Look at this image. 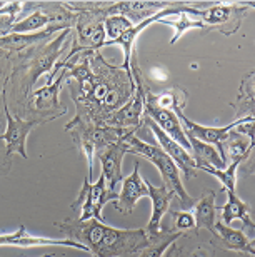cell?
Wrapping results in <instances>:
<instances>
[{
    "label": "cell",
    "instance_id": "6da1fadb",
    "mask_svg": "<svg viewBox=\"0 0 255 257\" xmlns=\"http://www.w3.org/2000/svg\"><path fill=\"white\" fill-rule=\"evenodd\" d=\"M54 225L94 257H134L150 242L145 229H115L97 219H65Z\"/></svg>",
    "mask_w": 255,
    "mask_h": 257
},
{
    "label": "cell",
    "instance_id": "7a4b0ae2",
    "mask_svg": "<svg viewBox=\"0 0 255 257\" xmlns=\"http://www.w3.org/2000/svg\"><path fill=\"white\" fill-rule=\"evenodd\" d=\"M65 131L72 132L74 141L82 151V154L87 159V177L92 181L94 176V161L102 151L110 147L112 144L119 142L122 137L127 134H135L134 131H125L114 125H104V124H94V122H87L82 119H72L65 125Z\"/></svg>",
    "mask_w": 255,
    "mask_h": 257
},
{
    "label": "cell",
    "instance_id": "3957f363",
    "mask_svg": "<svg viewBox=\"0 0 255 257\" xmlns=\"http://www.w3.org/2000/svg\"><path fill=\"white\" fill-rule=\"evenodd\" d=\"M124 141L127 146H129V154H135V156L144 157L145 161L154 164L157 167V171L160 172L162 179H164V186L180 199V204L183 207H190V205L195 204V200L187 194L185 187H183L178 167L173 164L172 159L167 156L160 147L147 144L145 141H142V139L135 137V134H127L124 137Z\"/></svg>",
    "mask_w": 255,
    "mask_h": 257
},
{
    "label": "cell",
    "instance_id": "277c9868",
    "mask_svg": "<svg viewBox=\"0 0 255 257\" xmlns=\"http://www.w3.org/2000/svg\"><path fill=\"white\" fill-rule=\"evenodd\" d=\"M252 4L240 5V4H217L212 7L198 9L193 5V17L198 19L207 29H217L223 35L235 34L242 24L243 12L250 9Z\"/></svg>",
    "mask_w": 255,
    "mask_h": 257
},
{
    "label": "cell",
    "instance_id": "5b68a950",
    "mask_svg": "<svg viewBox=\"0 0 255 257\" xmlns=\"http://www.w3.org/2000/svg\"><path fill=\"white\" fill-rule=\"evenodd\" d=\"M183 105H185V104L177 102V104H173L172 112H175V115L178 117V120H180L185 136L192 137V139H197V141H200V142H205V144H208V146H213L217 149L218 156L222 157V161L227 164V154H225V149H223V146H225V141L228 139V136H230V131L238 124V119L233 120L232 124L223 125V127L200 125V124H197V122L190 120L185 114H183V112H182Z\"/></svg>",
    "mask_w": 255,
    "mask_h": 257
},
{
    "label": "cell",
    "instance_id": "8992f818",
    "mask_svg": "<svg viewBox=\"0 0 255 257\" xmlns=\"http://www.w3.org/2000/svg\"><path fill=\"white\" fill-rule=\"evenodd\" d=\"M109 202H114V199L110 197L109 191H107L104 174H100L95 182H92L89 177H85L84 186L70 207L74 210L80 207V217H79L80 220H89V219L102 220L104 219L102 217V209Z\"/></svg>",
    "mask_w": 255,
    "mask_h": 257
},
{
    "label": "cell",
    "instance_id": "52a82bcc",
    "mask_svg": "<svg viewBox=\"0 0 255 257\" xmlns=\"http://www.w3.org/2000/svg\"><path fill=\"white\" fill-rule=\"evenodd\" d=\"M135 82V92L132 97L127 100L120 109H117L114 114L109 115V119L105 120V125H114L119 128H125V131H137L145 119V89L142 84V79L139 75L137 69L132 72Z\"/></svg>",
    "mask_w": 255,
    "mask_h": 257
},
{
    "label": "cell",
    "instance_id": "ba28073f",
    "mask_svg": "<svg viewBox=\"0 0 255 257\" xmlns=\"http://www.w3.org/2000/svg\"><path fill=\"white\" fill-rule=\"evenodd\" d=\"M2 97H4V110L5 117H7V128L4 134H0V141L5 142V154L7 156H14L19 154L22 159H29L27 151H25V142H27L29 134L32 132L34 127H37L39 124H45V122L52 120V119H45V120H22L19 117H12L7 105V97H5V87L2 89Z\"/></svg>",
    "mask_w": 255,
    "mask_h": 257
},
{
    "label": "cell",
    "instance_id": "9c48e42d",
    "mask_svg": "<svg viewBox=\"0 0 255 257\" xmlns=\"http://www.w3.org/2000/svg\"><path fill=\"white\" fill-rule=\"evenodd\" d=\"M125 154H129V146L125 144L124 137L119 142L112 144L105 151H102L97 159L100 161L102 174L105 177L107 191H109L110 197L117 200L119 194L115 192V187L124 181V172H122V162H124Z\"/></svg>",
    "mask_w": 255,
    "mask_h": 257
},
{
    "label": "cell",
    "instance_id": "30bf717a",
    "mask_svg": "<svg viewBox=\"0 0 255 257\" xmlns=\"http://www.w3.org/2000/svg\"><path fill=\"white\" fill-rule=\"evenodd\" d=\"M144 124L152 131L154 137L157 139V142L160 144V149L172 159L173 164L178 167V171H180L187 179H192L195 176L197 167H195V161H193V157L190 156V152H188L187 149H183L180 144L175 142L173 139H170L167 134L162 132L159 125H157L154 120H150L149 117L144 119Z\"/></svg>",
    "mask_w": 255,
    "mask_h": 257
},
{
    "label": "cell",
    "instance_id": "8fae6325",
    "mask_svg": "<svg viewBox=\"0 0 255 257\" xmlns=\"http://www.w3.org/2000/svg\"><path fill=\"white\" fill-rule=\"evenodd\" d=\"M142 197H149V189H147L145 181L140 177V162H135L132 174L122 181V191L117 200H114V207L117 212L129 215L134 212L137 202Z\"/></svg>",
    "mask_w": 255,
    "mask_h": 257
},
{
    "label": "cell",
    "instance_id": "7c38bea8",
    "mask_svg": "<svg viewBox=\"0 0 255 257\" xmlns=\"http://www.w3.org/2000/svg\"><path fill=\"white\" fill-rule=\"evenodd\" d=\"M0 245L2 247H20V249L44 247V245H67V247H74L89 252L84 244L75 242L72 239H50V237H40V235H32L27 232V229L24 225H20L12 234H0Z\"/></svg>",
    "mask_w": 255,
    "mask_h": 257
},
{
    "label": "cell",
    "instance_id": "4fadbf2b",
    "mask_svg": "<svg viewBox=\"0 0 255 257\" xmlns=\"http://www.w3.org/2000/svg\"><path fill=\"white\" fill-rule=\"evenodd\" d=\"M177 2H110L109 7L105 9V17L109 15H122V17L129 19L132 24L137 25L144 22L152 15L159 14L160 10L173 7Z\"/></svg>",
    "mask_w": 255,
    "mask_h": 257
},
{
    "label": "cell",
    "instance_id": "5bb4252c",
    "mask_svg": "<svg viewBox=\"0 0 255 257\" xmlns=\"http://www.w3.org/2000/svg\"><path fill=\"white\" fill-rule=\"evenodd\" d=\"M69 35H70V27L64 29L62 34H60L54 42H50L47 47L39 54V57L34 60L32 67H30V87H32L42 75H49L54 67L57 65V62L60 60L65 50V44H67Z\"/></svg>",
    "mask_w": 255,
    "mask_h": 257
},
{
    "label": "cell",
    "instance_id": "9a60e30c",
    "mask_svg": "<svg viewBox=\"0 0 255 257\" xmlns=\"http://www.w3.org/2000/svg\"><path fill=\"white\" fill-rule=\"evenodd\" d=\"M147 189H149V197L152 200V217L147 224L145 232L149 235V239H154L157 235L164 232L162 229V219L169 212L172 199L175 197V194L169 191L165 186H154L150 182H145Z\"/></svg>",
    "mask_w": 255,
    "mask_h": 257
},
{
    "label": "cell",
    "instance_id": "2e32d148",
    "mask_svg": "<svg viewBox=\"0 0 255 257\" xmlns=\"http://www.w3.org/2000/svg\"><path fill=\"white\" fill-rule=\"evenodd\" d=\"M145 117L154 120L162 132L167 134L170 139H173V141L180 144L183 149H187V151L190 152V144H188V139L185 136V132H183L182 124H180V120H178V117L175 115V112L152 105L145 99Z\"/></svg>",
    "mask_w": 255,
    "mask_h": 257
},
{
    "label": "cell",
    "instance_id": "e0dca14e",
    "mask_svg": "<svg viewBox=\"0 0 255 257\" xmlns=\"http://www.w3.org/2000/svg\"><path fill=\"white\" fill-rule=\"evenodd\" d=\"M227 202L222 205V222L225 225H230L233 220H242L243 232L247 237L253 239V220L250 217V207L238 197L235 192H227Z\"/></svg>",
    "mask_w": 255,
    "mask_h": 257
},
{
    "label": "cell",
    "instance_id": "ac0fdd59",
    "mask_svg": "<svg viewBox=\"0 0 255 257\" xmlns=\"http://www.w3.org/2000/svg\"><path fill=\"white\" fill-rule=\"evenodd\" d=\"M65 79H69V60L62 69L59 70V74L55 75V79L50 84H45L44 87H40L32 94L34 105L39 110H50L55 107H60V89H62Z\"/></svg>",
    "mask_w": 255,
    "mask_h": 257
},
{
    "label": "cell",
    "instance_id": "d6986e66",
    "mask_svg": "<svg viewBox=\"0 0 255 257\" xmlns=\"http://www.w3.org/2000/svg\"><path fill=\"white\" fill-rule=\"evenodd\" d=\"M213 235H217V237L220 239V242L223 244V247H225V249L247 254L250 257L255 254L253 239L247 237L243 230H237V229H232L230 225H225L222 220H217V222H215V227H213Z\"/></svg>",
    "mask_w": 255,
    "mask_h": 257
},
{
    "label": "cell",
    "instance_id": "ffe728a7",
    "mask_svg": "<svg viewBox=\"0 0 255 257\" xmlns=\"http://www.w3.org/2000/svg\"><path fill=\"white\" fill-rule=\"evenodd\" d=\"M217 192L208 191L193 204V219H195V229H207L213 234V227L217 222V209H220L215 204Z\"/></svg>",
    "mask_w": 255,
    "mask_h": 257
},
{
    "label": "cell",
    "instance_id": "44dd1931",
    "mask_svg": "<svg viewBox=\"0 0 255 257\" xmlns=\"http://www.w3.org/2000/svg\"><path fill=\"white\" fill-rule=\"evenodd\" d=\"M62 29H69V25H50V27L40 30V32L34 34H9L5 37H0V47L9 49V50H22L29 45H34L40 42L44 39H49L50 35H54L55 32Z\"/></svg>",
    "mask_w": 255,
    "mask_h": 257
},
{
    "label": "cell",
    "instance_id": "7402d4cb",
    "mask_svg": "<svg viewBox=\"0 0 255 257\" xmlns=\"http://www.w3.org/2000/svg\"><path fill=\"white\" fill-rule=\"evenodd\" d=\"M177 19H162L160 24L164 25H170V27L175 30V34H173V37L170 39V44H175L178 39L182 37L183 34L187 32V30H192V29H207L205 25H203L200 20L193 17V5H183L182 10L175 15Z\"/></svg>",
    "mask_w": 255,
    "mask_h": 257
},
{
    "label": "cell",
    "instance_id": "603a6c76",
    "mask_svg": "<svg viewBox=\"0 0 255 257\" xmlns=\"http://www.w3.org/2000/svg\"><path fill=\"white\" fill-rule=\"evenodd\" d=\"M188 144H190V156L195 161V167L200 166H210L215 169H225L227 164L222 161V157L218 156L217 149L213 146H208L205 142H200L197 139L187 137Z\"/></svg>",
    "mask_w": 255,
    "mask_h": 257
},
{
    "label": "cell",
    "instance_id": "cb8c5ba5",
    "mask_svg": "<svg viewBox=\"0 0 255 257\" xmlns=\"http://www.w3.org/2000/svg\"><path fill=\"white\" fill-rule=\"evenodd\" d=\"M50 25H60L59 17L44 14L42 10H35V12L29 14L25 19L17 20V22L14 24L12 32L10 34H34V32H40V29L50 27ZM62 25H67V24H62Z\"/></svg>",
    "mask_w": 255,
    "mask_h": 257
},
{
    "label": "cell",
    "instance_id": "d4e9b609",
    "mask_svg": "<svg viewBox=\"0 0 255 257\" xmlns=\"http://www.w3.org/2000/svg\"><path fill=\"white\" fill-rule=\"evenodd\" d=\"M182 232L177 230V232H162L160 235H157L154 239H149L150 242L145 249H142L137 257H162L165 254V250L170 247L172 244H175V240L180 237Z\"/></svg>",
    "mask_w": 255,
    "mask_h": 257
},
{
    "label": "cell",
    "instance_id": "484cf974",
    "mask_svg": "<svg viewBox=\"0 0 255 257\" xmlns=\"http://www.w3.org/2000/svg\"><path fill=\"white\" fill-rule=\"evenodd\" d=\"M243 161H232V164L225 169H215V167H210V166H200L197 169L200 171L210 174V176L217 177L218 181L222 182V187L225 192H235V184H237V169L240 166Z\"/></svg>",
    "mask_w": 255,
    "mask_h": 257
},
{
    "label": "cell",
    "instance_id": "4316f807",
    "mask_svg": "<svg viewBox=\"0 0 255 257\" xmlns=\"http://www.w3.org/2000/svg\"><path fill=\"white\" fill-rule=\"evenodd\" d=\"M237 102L238 104H233L237 109V119L253 115V74H248L240 84Z\"/></svg>",
    "mask_w": 255,
    "mask_h": 257
},
{
    "label": "cell",
    "instance_id": "83f0119b",
    "mask_svg": "<svg viewBox=\"0 0 255 257\" xmlns=\"http://www.w3.org/2000/svg\"><path fill=\"white\" fill-rule=\"evenodd\" d=\"M24 9V2H0V37L12 32L17 15Z\"/></svg>",
    "mask_w": 255,
    "mask_h": 257
},
{
    "label": "cell",
    "instance_id": "f1b7e54d",
    "mask_svg": "<svg viewBox=\"0 0 255 257\" xmlns=\"http://www.w3.org/2000/svg\"><path fill=\"white\" fill-rule=\"evenodd\" d=\"M132 24L129 19L122 17V15H109L104 19V30H105V42H112V40L119 39L125 30H129L132 27Z\"/></svg>",
    "mask_w": 255,
    "mask_h": 257
},
{
    "label": "cell",
    "instance_id": "f546056e",
    "mask_svg": "<svg viewBox=\"0 0 255 257\" xmlns=\"http://www.w3.org/2000/svg\"><path fill=\"white\" fill-rule=\"evenodd\" d=\"M172 217H175V229L187 230V229H195V219H193V214L190 210H177V212H172Z\"/></svg>",
    "mask_w": 255,
    "mask_h": 257
},
{
    "label": "cell",
    "instance_id": "4dcf8cb0",
    "mask_svg": "<svg viewBox=\"0 0 255 257\" xmlns=\"http://www.w3.org/2000/svg\"><path fill=\"white\" fill-rule=\"evenodd\" d=\"M162 257H178V250L175 247V244H172L169 249H167V252L162 255Z\"/></svg>",
    "mask_w": 255,
    "mask_h": 257
},
{
    "label": "cell",
    "instance_id": "1f68e13d",
    "mask_svg": "<svg viewBox=\"0 0 255 257\" xmlns=\"http://www.w3.org/2000/svg\"><path fill=\"white\" fill-rule=\"evenodd\" d=\"M40 257H54V254H45V255H40Z\"/></svg>",
    "mask_w": 255,
    "mask_h": 257
},
{
    "label": "cell",
    "instance_id": "d6a6232c",
    "mask_svg": "<svg viewBox=\"0 0 255 257\" xmlns=\"http://www.w3.org/2000/svg\"><path fill=\"white\" fill-rule=\"evenodd\" d=\"M134 257H137V255H134Z\"/></svg>",
    "mask_w": 255,
    "mask_h": 257
}]
</instances>
